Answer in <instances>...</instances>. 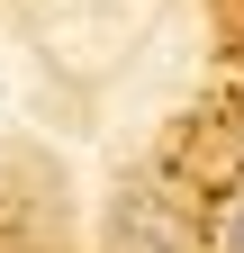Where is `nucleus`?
<instances>
[{
	"label": "nucleus",
	"mask_w": 244,
	"mask_h": 253,
	"mask_svg": "<svg viewBox=\"0 0 244 253\" xmlns=\"http://www.w3.org/2000/svg\"><path fill=\"white\" fill-rule=\"evenodd\" d=\"M226 253H244V190H235V208H226Z\"/></svg>",
	"instance_id": "nucleus-2"
},
{
	"label": "nucleus",
	"mask_w": 244,
	"mask_h": 253,
	"mask_svg": "<svg viewBox=\"0 0 244 253\" xmlns=\"http://www.w3.org/2000/svg\"><path fill=\"white\" fill-rule=\"evenodd\" d=\"M118 235H127L136 253H172V244H181V235H172V217H163V208H127V217H118Z\"/></svg>",
	"instance_id": "nucleus-1"
}]
</instances>
